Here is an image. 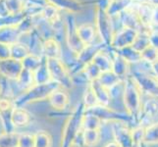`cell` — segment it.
Masks as SVG:
<instances>
[{
    "label": "cell",
    "mask_w": 158,
    "mask_h": 147,
    "mask_svg": "<svg viewBox=\"0 0 158 147\" xmlns=\"http://www.w3.org/2000/svg\"><path fill=\"white\" fill-rule=\"evenodd\" d=\"M123 101L130 117L139 118L141 112V89L133 77L127 76L124 80Z\"/></svg>",
    "instance_id": "cell-1"
},
{
    "label": "cell",
    "mask_w": 158,
    "mask_h": 147,
    "mask_svg": "<svg viewBox=\"0 0 158 147\" xmlns=\"http://www.w3.org/2000/svg\"><path fill=\"white\" fill-rule=\"evenodd\" d=\"M94 28L96 31L97 37L103 45L110 46L112 37L115 32L113 19L109 16L104 9L95 7L94 16Z\"/></svg>",
    "instance_id": "cell-2"
},
{
    "label": "cell",
    "mask_w": 158,
    "mask_h": 147,
    "mask_svg": "<svg viewBox=\"0 0 158 147\" xmlns=\"http://www.w3.org/2000/svg\"><path fill=\"white\" fill-rule=\"evenodd\" d=\"M60 88V85L55 81L50 80L49 83L42 84H34L28 89L27 93L22 95V97L18 98L15 101V106L21 107L22 105L28 104V103L43 100L45 98H48L54 90H56Z\"/></svg>",
    "instance_id": "cell-3"
},
{
    "label": "cell",
    "mask_w": 158,
    "mask_h": 147,
    "mask_svg": "<svg viewBox=\"0 0 158 147\" xmlns=\"http://www.w3.org/2000/svg\"><path fill=\"white\" fill-rule=\"evenodd\" d=\"M47 69L49 71L51 80L60 86L69 88L72 86V78L68 67L60 59H45Z\"/></svg>",
    "instance_id": "cell-4"
},
{
    "label": "cell",
    "mask_w": 158,
    "mask_h": 147,
    "mask_svg": "<svg viewBox=\"0 0 158 147\" xmlns=\"http://www.w3.org/2000/svg\"><path fill=\"white\" fill-rule=\"evenodd\" d=\"M84 117V106L81 105L71 115L63 132L62 147H70L78 135V132L81 127V121Z\"/></svg>",
    "instance_id": "cell-5"
},
{
    "label": "cell",
    "mask_w": 158,
    "mask_h": 147,
    "mask_svg": "<svg viewBox=\"0 0 158 147\" xmlns=\"http://www.w3.org/2000/svg\"><path fill=\"white\" fill-rule=\"evenodd\" d=\"M139 31L129 28V27H122L121 29L114 32L110 46L115 48L116 50L128 46H132L139 35Z\"/></svg>",
    "instance_id": "cell-6"
},
{
    "label": "cell",
    "mask_w": 158,
    "mask_h": 147,
    "mask_svg": "<svg viewBox=\"0 0 158 147\" xmlns=\"http://www.w3.org/2000/svg\"><path fill=\"white\" fill-rule=\"evenodd\" d=\"M23 71V65L21 61L13 58L0 60V75L3 77L17 80Z\"/></svg>",
    "instance_id": "cell-7"
},
{
    "label": "cell",
    "mask_w": 158,
    "mask_h": 147,
    "mask_svg": "<svg viewBox=\"0 0 158 147\" xmlns=\"http://www.w3.org/2000/svg\"><path fill=\"white\" fill-rule=\"evenodd\" d=\"M113 135L115 142L121 147H133L132 130L122 122H117L113 125Z\"/></svg>",
    "instance_id": "cell-8"
},
{
    "label": "cell",
    "mask_w": 158,
    "mask_h": 147,
    "mask_svg": "<svg viewBox=\"0 0 158 147\" xmlns=\"http://www.w3.org/2000/svg\"><path fill=\"white\" fill-rule=\"evenodd\" d=\"M133 78L137 81L141 91H146L158 96V80L155 77H151L143 73H135Z\"/></svg>",
    "instance_id": "cell-9"
},
{
    "label": "cell",
    "mask_w": 158,
    "mask_h": 147,
    "mask_svg": "<svg viewBox=\"0 0 158 147\" xmlns=\"http://www.w3.org/2000/svg\"><path fill=\"white\" fill-rule=\"evenodd\" d=\"M42 56L45 59H61L62 45L54 37L43 40Z\"/></svg>",
    "instance_id": "cell-10"
},
{
    "label": "cell",
    "mask_w": 158,
    "mask_h": 147,
    "mask_svg": "<svg viewBox=\"0 0 158 147\" xmlns=\"http://www.w3.org/2000/svg\"><path fill=\"white\" fill-rule=\"evenodd\" d=\"M46 2L64 13L77 14L84 8V4L80 0H46Z\"/></svg>",
    "instance_id": "cell-11"
},
{
    "label": "cell",
    "mask_w": 158,
    "mask_h": 147,
    "mask_svg": "<svg viewBox=\"0 0 158 147\" xmlns=\"http://www.w3.org/2000/svg\"><path fill=\"white\" fill-rule=\"evenodd\" d=\"M21 32L17 26L0 27V43L6 45H12L18 42Z\"/></svg>",
    "instance_id": "cell-12"
},
{
    "label": "cell",
    "mask_w": 158,
    "mask_h": 147,
    "mask_svg": "<svg viewBox=\"0 0 158 147\" xmlns=\"http://www.w3.org/2000/svg\"><path fill=\"white\" fill-rule=\"evenodd\" d=\"M154 4L150 2H140L137 8V14L141 27L150 28L152 26V14Z\"/></svg>",
    "instance_id": "cell-13"
},
{
    "label": "cell",
    "mask_w": 158,
    "mask_h": 147,
    "mask_svg": "<svg viewBox=\"0 0 158 147\" xmlns=\"http://www.w3.org/2000/svg\"><path fill=\"white\" fill-rule=\"evenodd\" d=\"M77 34L81 41L85 45H89L94 43L96 39V31L94 24H81L77 26Z\"/></svg>",
    "instance_id": "cell-14"
},
{
    "label": "cell",
    "mask_w": 158,
    "mask_h": 147,
    "mask_svg": "<svg viewBox=\"0 0 158 147\" xmlns=\"http://www.w3.org/2000/svg\"><path fill=\"white\" fill-rule=\"evenodd\" d=\"M111 71L120 79H125L130 71V64L122 56L115 53L111 64Z\"/></svg>",
    "instance_id": "cell-15"
},
{
    "label": "cell",
    "mask_w": 158,
    "mask_h": 147,
    "mask_svg": "<svg viewBox=\"0 0 158 147\" xmlns=\"http://www.w3.org/2000/svg\"><path fill=\"white\" fill-rule=\"evenodd\" d=\"M89 86L92 91H94V93L95 94L98 104L107 106L109 101H110V90L105 88L97 80L90 81Z\"/></svg>",
    "instance_id": "cell-16"
},
{
    "label": "cell",
    "mask_w": 158,
    "mask_h": 147,
    "mask_svg": "<svg viewBox=\"0 0 158 147\" xmlns=\"http://www.w3.org/2000/svg\"><path fill=\"white\" fill-rule=\"evenodd\" d=\"M132 1L133 0H109L105 11L111 18L117 17L132 4Z\"/></svg>",
    "instance_id": "cell-17"
},
{
    "label": "cell",
    "mask_w": 158,
    "mask_h": 147,
    "mask_svg": "<svg viewBox=\"0 0 158 147\" xmlns=\"http://www.w3.org/2000/svg\"><path fill=\"white\" fill-rule=\"evenodd\" d=\"M30 122V115L24 108L14 107L11 112V123L14 127H24Z\"/></svg>",
    "instance_id": "cell-18"
},
{
    "label": "cell",
    "mask_w": 158,
    "mask_h": 147,
    "mask_svg": "<svg viewBox=\"0 0 158 147\" xmlns=\"http://www.w3.org/2000/svg\"><path fill=\"white\" fill-rule=\"evenodd\" d=\"M90 62L95 64L98 69L101 71V73L107 72V71H111V64H112V59L108 56V54L103 50V48L97 52L94 57L92 58Z\"/></svg>",
    "instance_id": "cell-19"
},
{
    "label": "cell",
    "mask_w": 158,
    "mask_h": 147,
    "mask_svg": "<svg viewBox=\"0 0 158 147\" xmlns=\"http://www.w3.org/2000/svg\"><path fill=\"white\" fill-rule=\"evenodd\" d=\"M48 99H49V102L52 107L56 109H65L69 102L68 95L63 90H60L59 88L54 90L48 96Z\"/></svg>",
    "instance_id": "cell-20"
},
{
    "label": "cell",
    "mask_w": 158,
    "mask_h": 147,
    "mask_svg": "<svg viewBox=\"0 0 158 147\" xmlns=\"http://www.w3.org/2000/svg\"><path fill=\"white\" fill-rule=\"evenodd\" d=\"M97 80H98L105 88L109 90L114 88L115 86H117L118 84L122 83V80L119 77H117L112 71H107V72L101 73V75L99 76V78L97 79Z\"/></svg>",
    "instance_id": "cell-21"
},
{
    "label": "cell",
    "mask_w": 158,
    "mask_h": 147,
    "mask_svg": "<svg viewBox=\"0 0 158 147\" xmlns=\"http://www.w3.org/2000/svg\"><path fill=\"white\" fill-rule=\"evenodd\" d=\"M116 51H117V54H119L120 56H122L130 65L141 62L140 52L137 51L132 46H128V47H125V48L118 49V50H116Z\"/></svg>",
    "instance_id": "cell-22"
},
{
    "label": "cell",
    "mask_w": 158,
    "mask_h": 147,
    "mask_svg": "<svg viewBox=\"0 0 158 147\" xmlns=\"http://www.w3.org/2000/svg\"><path fill=\"white\" fill-rule=\"evenodd\" d=\"M50 80H51L50 74L47 69L45 58H44L43 63L34 72V81L35 84H42L49 83Z\"/></svg>",
    "instance_id": "cell-23"
},
{
    "label": "cell",
    "mask_w": 158,
    "mask_h": 147,
    "mask_svg": "<svg viewBox=\"0 0 158 147\" xmlns=\"http://www.w3.org/2000/svg\"><path fill=\"white\" fill-rule=\"evenodd\" d=\"M44 61V58L41 56L34 55V54H29L24 60H22V65H23V69L31 71L34 73L35 71L39 68L40 65Z\"/></svg>",
    "instance_id": "cell-24"
},
{
    "label": "cell",
    "mask_w": 158,
    "mask_h": 147,
    "mask_svg": "<svg viewBox=\"0 0 158 147\" xmlns=\"http://www.w3.org/2000/svg\"><path fill=\"white\" fill-rule=\"evenodd\" d=\"M30 54L28 47L22 44L20 42H16L14 44L10 45V58H13L18 61L24 60Z\"/></svg>",
    "instance_id": "cell-25"
},
{
    "label": "cell",
    "mask_w": 158,
    "mask_h": 147,
    "mask_svg": "<svg viewBox=\"0 0 158 147\" xmlns=\"http://www.w3.org/2000/svg\"><path fill=\"white\" fill-rule=\"evenodd\" d=\"M100 140L99 129H84L83 141L84 144L88 147H94Z\"/></svg>",
    "instance_id": "cell-26"
},
{
    "label": "cell",
    "mask_w": 158,
    "mask_h": 147,
    "mask_svg": "<svg viewBox=\"0 0 158 147\" xmlns=\"http://www.w3.org/2000/svg\"><path fill=\"white\" fill-rule=\"evenodd\" d=\"M101 126V120L91 113L84 114L81 127L84 129H99Z\"/></svg>",
    "instance_id": "cell-27"
},
{
    "label": "cell",
    "mask_w": 158,
    "mask_h": 147,
    "mask_svg": "<svg viewBox=\"0 0 158 147\" xmlns=\"http://www.w3.org/2000/svg\"><path fill=\"white\" fill-rule=\"evenodd\" d=\"M20 134L14 132L0 134V147H18Z\"/></svg>",
    "instance_id": "cell-28"
},
{
    "label": "cell",
    "mask_w": 158,
    "mask_h": 147,
    "mask_svg": "<svg viewBox=\"0 0 158 147\" xmlns=\"http://www.w3.org/2000/svg\"><path fill=\"white\" fill-rule=\"evenodd\" d=\"M41 16L48 22L52 23V22L60 18V16H61V11H59L55 6H53L52 4L46 3V5L42 9Z\"/></svg>",
    "instance_id": "cell-29"
},
{
    "label": "cell",
    "mask_w": 158,
    "mask_h": 147,
    "mask_svg": "<svg viewBox=\"0 0 158 147\" xmlns=\"http://www.w3.org/2000/svg\"><path fill=\"white\" fill-rule=\"evenodd\" d=\"M143 142L148 144L158 143V123L150 125L148 128H145Z\"/></svg>",
    "instance_id": "cell-30"
},
{
    "label": "cell",
    "mask_w": 158,
    "mask_h": 147,
    "mask_svg": "<svg viewBox=\"0 0 158 147\" xmlns=\"http://www.w3.org/2000/svg\"><path fill=\"white\" fill-rule=\"evenodd\" d=\"M150 45V41H149V36H148V32H139V35L135 39L134 44L132 45V47L134 49H135L137 51L141 52L143 51L144 49Z\"/></svg>",
    "instance_id": "cell-31"
},
{
    "label": "cell",
    "mask_w": 158,
    "mask_h": 147,
    "mask_svg": "<svg viewBox=\"0 0 158 147\" xmlns=\"http://www.w3.org/2000/svg\"><path fill=\"white\" fill-rule=\"evenodd\" d=\"M83 73L90 81H92L99 78V76L101 75V71L98 69V67L95 64H94L92 62H89L84 66Z\"/></svg>",
    "instance_id": "cell-32"
},
{
    "label": "cell",
    "mask_w": 158,
    "mask_h": 147,
    "mask_svg": "<svg viewBox=\"0 0 158 147\" xmlns=\"http://www.w3.org/2000/svg\"><path fill=\"white\" fill-rule=\"evenodd\" d=\"M35 147H51L52 139L49 133L45 132H39L34 134Z\"/></svg>",
    "instance_id": "cell-33"
},
{
    "label": "cell",
    "mask_w": 158,
    "mask_h": 147,
    "mask_svg": "<svg viewBox=\"0 0 158 147\" xmlns=\"http://www.w3.org/2000/svg\"><path fill=\"white\" fill-rule=\"evenodd\" d=\"M18 84L22 86V88H31L35 84L34 81V73L31 71L23 69L22 73L20 74L19 78L17 79Z\"/></svg>",
    "instance_id": "cell-34"
},
{
    "label": "cell",
    "mask_w": 158,
    "mask_h": 147,
    "mask_svg": "<svg viewBox=\"0 0 158 147\" xmlns=\"http://www.w3.org/2000/svg\"><path fill=\"white\" fill-rule=\"evenodd\" d=\"M4 1L11 15H19L23 13L24 10L23 0H4Z\"/></svg>",
    "instance_id": "cell-35"
},
{
    "label": "cell",
    "mask_w": 158,
    "mask_h": 147,
    "mask_svg": "<svg viewBox=\"0 0 158 147\" xmlns=\"http://www.w3.org/2000/svg\"><path fill=\"white\" fill-rule=\"evenodd\" d=\"M140 56H141V61L152 64L158 60V50H156L153 46L149 45L143 51L140 52Z\"/></svg>",
    "instance_id": "cell-36"
},
{
    "label": "cell",
    "mask_w": 158,
    "mask_h": 147,
    "mask_svg": "<svg viewBox=\"0 0 158 147\" xmlns=\"http://www.w3.org/2000/svg\"><path fill=\"white\" fill-rule=\"evenodd\" d=\"M96 105H98V101H97L96 96L90 88V86H89L84 95V107L85 109H90Z\"/></svg>",
    "instance_id": "cell-37"
},
{
    "label": "cell",
    "mask_w": 158,
    "mask_h": 147,
    "mask_svg": "<svg viewBox=\"0 0 158 147\" xmlns=\"http://www.w3.org/2000/svg\"><path fill=\"white\" fill-rule=\"evenodd\" d=\"M145 134V128L139 127L132 130V139H133V147L139 146L144 140Z\"/></svg>",
    "instance_id": "cell-38"
},
{
    "label": "cell",
    "mask_w": 158,
    "mask_h": 147,
    "mask_svg": "<svg viewBox=\"0 0 158 147\" xmlns=\"http://www.w3.org/2000/svg\"><path fill=\"white\" fill-rule=\"evenodd\" d=\"M18 147H35L34 134H29V133L20 134Z\"/></svg>",
    "instance_id": "cell-39"
},
{
    "label": "cell",
    "mask_w": 158,
    "mask_h": 147,
    "mask_svg": "<svg viewBox=\"0 0 158 147\" xmlns=\"http://www.w3.org/2000/svg\"><path fill=\"white\" fill-rule=\"evenodd\" d=\"M150 45L153 46L156 50H158V30H151L148 32Z\"/></svg>",
    "instance_id": "cell-40"
},
{
    "label": "cell",
    "mask_w": 158,
    "mask_h": 147,
    "mask_svg": "<svg viewBox=\"0 0 158 147\" xmlns=\"http://www.w3.org/2000/svg\"><path fill=\"white\" fill-rule=\"evenodd\" d=\"M10 58V45L0 43V60Z\"/></svg>",
    "instance_id": "cell-41"
},
{
    "label": "cell",
    "mask_w": 158,
    "mask_h": 147,
    "mask_svg": "<svg viewBox=\"0 0 158 147\" xmlns=\"http://www.w3.org/2000/svg\"><path fill=\"white\" fill-rule=\"evenodd\" d=\"M11 14L9 13V11L6 7L4 0H0V18H5L8 17Z\"/></svg>",
    "instance_id": "cell-42"
},
{
    "label": "cell",
    "mask_w": 158,
    "mask_h": 147,
    "mask_svg": "<svg viewBox=\"0 0 158 147\" xmlns=\"http://www.w3.org/2000/svg\"><path fill=\"white\" fill-rule=\"evenodd\" d=\"M152 26H158V5H154L152 14Z\"/></svg>",
    "instance_id": "cell-43"
},
{
    "label": "cell",
    "mask_w": 158,
    "mask_h": 147,
    "mask_svg": "<svg viewBox=\"0 0 158 147\" xmlns=\"http://www.w3.org/2000/svg\"><path fill=\"white\" fill-rule=\"evenodd\" d=\"M151 66H152V71H153V73H154V77L158 80V60L154 63H152Z\"/></svg>",
    "instance_id": "cell-44"
},
{
    "label": "cell",
    "mask_w": 158,
    "mask_h": 147,
    "mask_svg": "<svg viewBox=\"0 0 158 147\" xmlns=\"http://www.w3.org/2000/svg\"><path fill=\"white\" fill-rule=\"evenodd\" d=\"M105 147H121L120 146L117 142H115V141H114V142H111V143H108Z\"/></svg>",
    "instance_id": "cell-45"
},
{
    "label": "cell",
    "mask_w": 158,
    "mask_h": 147,
    "mask_svg": "<svg viewBox=\"0 0 158 147\" xmlns=\"http://www.w3.org/2000/svg\"><path fill=\"white\" fill-rule=\"evenodd\" d=\"M152 4H154V5H158V0H155V1L152 3Z\"/></svg>",
    "instance_id": "cell-46"
},
{
    "label": "cell",
    "mask_w": 158,
    "mask_h": 147,
    "mask_svg": "<svg viewBox=\"0 0 158 147\" xmlns=\"http://www.w3.org/2000/svg\"><path fill=\"white\" fill-rule=\"evenodd\" d=\"M138 1H140V2H148V0H138Z\"/></svg>",
    "instance_id": "cell-47"
},
{
    "label": "cell",
    "mask_w": 158,
    "mask_h": 147,
    "mask_svg": "<svg viewBox=\"0 0 158 147\" xmlns=\"http://www.w3.org/2000/svg\"><path fill=\"white\" fill-rule=\"evenodd\" d=\"M155 0H148V2H150V3H153Z\"/></svg>",
    "instance_id": "cell-48"
}]
</instances>
